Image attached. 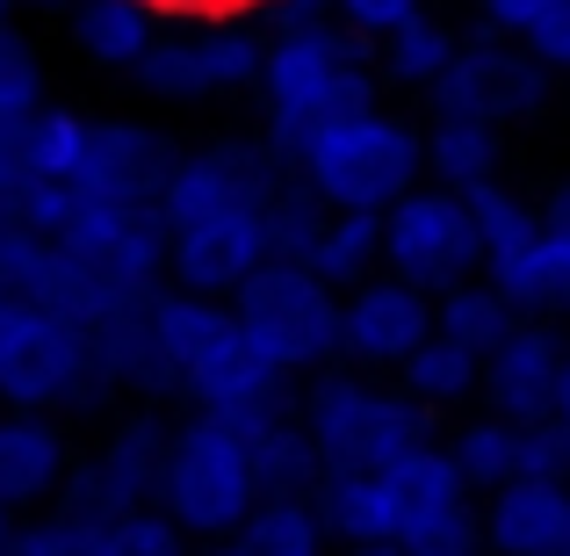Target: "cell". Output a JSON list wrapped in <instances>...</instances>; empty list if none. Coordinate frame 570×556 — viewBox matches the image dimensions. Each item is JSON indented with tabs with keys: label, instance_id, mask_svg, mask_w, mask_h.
I'll return each instance as SVG.
<instances>
[{
	"label": "cell",
	"instance_id": "obj_1",
	"mask_svg": "<svg viewBox=\"0 0 570 556\" xmlns=\"http://www.w3.org/2000/svg\"><path fill=\"white\" fill-rule=\"evenodd\" d=\"M376 58L383 37H362L347 22H311L289 37H267V66H261V116H267V145L296 153L318 124L333 116H368L376 101Z\"/></svg>",
	"mask_w": 570,
	"mask_h": 556
},
{
	"label": "cell",
	"instance_id": "obj_2",
	"mask_svg": "<svg viewBox=\"0 0 570 556\" xmlns=\"http://www.w3.org/2000/svg\"><path fill=\"white\" fill-rule=\"evenodd\" d=\"M289 159L325 209H383L390 217L412 188H426V138L390 109L333 116Z\"/></svg>",
	"mask_w": 570,
	"mask_h": 556
},
{
	"label": "cell",
	"instance_id": "obj_3",
	"mask_svg": "<svg viewBox=\"0 0 570 556\" xmlns=\"http://www.w3.org/2000/svg\"><path fill=\"white\" fill-rule=\"evenodd\" d=\"M109 398L95 348L72 319L29 296H0V404L8 412H95Z\"/></svg>",
	"mask_w": 570,
	"mask_h": 556
},
{
	"label": "cell",
	"instance_id": "obj_4",
	"mask_svg": "<svg viewBox=\"0 0 570 556\" xmlns=\"http://www.w3.org/2000/svg\"><path fill=\"white\" fill-rule=\"evenodd\" d=\"M296 404H304V433L325 470H390L397 456L433 441V412L419 398H404L397 383L383 390V383H362V375L325 369Z\"/></svg>",
	"mask_w": 570,
	"mask_h": 556
},
{
	"label": "cell",
	"instance_id": "obj_5",
	"mask_svg": "<svg viewBox=\"0 0 570 556\" xmlns=\"http://www.w3.org/2000/svg\"><path fill=\"white\" fill-rule=\"evenodd\" d=\"M261 506V477L246 462V441L232 433V419L195 412L174 427L167 441V477H159V514L181 535H203V543H224L238 535V520Z\"/></svg>",
	"mask_w": 570,
	"mask_h": 556
},
{
	"label": "cell",
	"instance_id": "obj_6",
	"mask_svg": "<svg viewBox=\"0 0 570 556\" xmlns=\"http://www.w3.org/2000/svg\"><path fill=\"white\" fill-rule=\"evenodd\" d=\"M232 319L275 375L325 369L340 354V290L304 261H267L232 296Z\"/></svg>",
	"mask_w": 570,
	"mask_h": 556
},
{
	"label": "cell",
	"instance_id": "obj_7",
	"mask_svg": "<svg viewBox=\"0 0 570 556\" xmlns=\"http://www.w3.org/2000/svg\"><path fill=\"white\" fill-rule=\"evenodd\" d=\"M267 37L253 14H167L159 43L130 80L159 101H209L232 87H261Z\"/></svg>",
	"mask_w": 570,
	"mask_h": 556
},
{
	"label": "cell",
	"instance_id": "obj_8",
	"mask_svg": "<svg viewBox=\"0 0 570 556\" xmlns=\"http://www.w3.org/2000/svg\"><path fill=\"white\" fill-rule=\"evenodd\" d=\"M383 275L412 282L426 296L484 275V238H476L470 195H455V188H412L404 195L383 217Z\"/></svg>",
	"mask_w": 570,
	"mask_h": 556
},
{
	"label": "cell",
	"instance_id": "obj_9",
	"mask_svg": "<svg viewBox=\"0 0 570 556\" xmlns=\"http://www.w3.org/2000/svg\"><path fill=\"white\" fill-rule=\"evenodd\" d=\"M167 441L174 427L159 412H130L109 427L95 456H72L66 485H58V514L87 520H124L138 506H159V477H167Z\"/></svg>",
	"mask_w": 570,
	"mask_h": 556
},
{
	"label": "cell",
	"instance_id": "obj_10",
	"mask_svg": "<svg viewBox=\"0 0 570 556\" xmlns=\"http://www.w3.org/2000/svg\"><path fill=\"white\" fill-rule=\"evenodd\" d=\"M549 80L557 72L534 66L528 43H505L499 29L484 37H462L448 72L433 80V109L441 116H470V124H534L549 109Z\"/></svg>",
	"mask_w": 570,
	"mask_h": 556
},
{
	"label": "cell",
	"instance_id": "obj_11",
	"mask_svg": "<svg viewBox=\"0 0 570 556\" xmlns=\"http://www.w3.org/2000/svg\"><path fill=\"white\" fill-rule=\"evenodd\" d=\"M289 174H296V159L275 153V145L217 138V145H203V153L174 159L167 188H159V217H167V232H188V224H209V217H224V209H261Z\"/></svg>",
	"mask_w": 570,
	"mask_h": 556
},
{
	"label": "cell",
	"instance_id": "obj_12",
	"mask_svg": "<svg viewBox=\"0 0 570 556\" xmlns=\"http://www.w3.org/2000/svg\"><path fill=\"white\" fill-rule=\"evenodd\" d=\"M167 217L159 203H109V195H80L72 203V224L58 232V253L87 275L116 282V290L159 296V275H167Z\"/></svg>",
	"mask_w": 570,
	"mask_h": 556
},
{
	"label": "cell",
	"instance_id": "obj_13",
	"mask_svg": "<svg viewBox=\"0 0 570 556\" xmlns=\"http://www.w3.org/2000/svg\"><path fill=\"white\" fill-rule=\"evenodd\" d=\"M433 340V296L397 275H368L340 296V354L354 369H404Z\"/></svg>",
	"mask_w": 570,
	"mask_h": 556
},
{
	"label": "cell",
	"instance_id": "obj_14",
	"mask_svg": "<svg viewBox=\"0 0 570 556\" xmlns=\"http://www.w3.org/2000/svg\"><path fill=\"white\" fill-rule=\"evenodd\" d=\"M261 267H267L261 209H224V217H209V224H188V232H174V246H167L174 290L217 296V304H232V296L246 290Z\"/></svg>",
	"mask_w": 570,
	"mask_h": 556
},
{
	"label": "cell",
	"instance_id": "obj_15",
	"mask_svg": "<svg viewBox=\"0 0 570 556\" xmlns=\"http://www.w3.org/2000/svg\"><path fill=\"white\" fill-rule=\"evenodd\" d=\"M174 145L153 124H130V116H95L87 124V159H80V195H109V203H159L174 174Z\"/></svg>",
	"mask_w": 570,
	"mask_h": 556
},
{
	"label": "cell",
	"instance_id": "obj_16",
	"mask_svg": "<svg viewBox=\"0 0 570 556\" xmlns=\"http://www.w3.org/2000/svg\"><path fill=\"white\" fill-rule=\"evenodd\" d=\"M232 433L246 441V462H253V477H261V499H311V485L325 477L318 448H311V433H304V404H296L289 383H282L275 398L232 412Z\"/></svg>",
	"mask_w": 570,
	"mask_h": 556
},
{
	"label": "cell",
	"instance_id": "obj_17",
	"mask_svg": "<svg viewBox=\"0 0 570 556\" xmlns=\"http://www.w3.org/2000/svg\"><path fill=\"white\" fill-rule=\"evenodd\" d=\"M557 375H563V340L549 325H528L520 319L499 348L484 354V398L499 419L513 427H542L557 419Z\"/></svg>",
	"mask_w": 570,
	"mask_h": 556
},
{
	"label": "cell",
	"instance_id": "obj_18",
	"mask_svg": "<svg viewBox=\"0 0 570 556\" xmlns=\"http://www.w3.org/2000/svg\"><path fill=\"white\" fill-rule=\"evenodd\" d=\"M289 383V375H275L253 354V340L238 333V319L224 311V325L203 340V348L188 354V369H181V398L195 404V412H209V419H232V412H246V404H261V398H275V390Z\"/></svg>",
	"mask_w": 570,
	"mask_h": 556
},
{
	"label": "cell",
	"instance_id": "obj_19",
	"mask_svg": "<svg viewBox=\"0 0 570 556\" xmlns=\"http://www.w3.org/2000/svg\"><path fill=\"white\" fill-rule=\"evenodd\" d=\"M484 556H557L570 528V485L557 477H513V485L484 491L476 506Z\"/></svg>",
	"mask_w": 570,
	"mask_h": 556
},
{
	"label": "cell",
	"instance_id": "obj_20",
	"mask_svg": "<svg viewBox=\"0 0 570 556\" xmlns=\"http://www.w3.org/2000/svg\"><path fill=\"white\" fill-rule=\"evenodd\" d=\"M311 514H318L325 543H404V499L390 470H325L311 485Z\"/></svg>",
	"mask_w": 570,
	"mask_h": 556
},
{
	"label": "cell",
	"instance_id": "obj_21",
	"mask_svg": "<svg viewBox=\"0 0 570 556\" xmlns=\"http://www.w3.org/2000/svg\"><path fill=\"white\" fill-rule=\"evenodd\" d=\"M66 470H72V448L51 412H0V506L8 514L58 499Z\"/></svg>",
	"mask_w": 570,
	"mask_h": 556
},
{
	"label": "cell",
	"instance_id": "obj_22",
	"mask_svg": "<svg viewBox=\"0 0 570 556\" xmlns=\"http://www.w3.org/2000/svg\"><path fill=\"white\" fill-rule=\"evenodd\" d=\"M159 29H167L159 0H72L66 8L72 51H80L87 66H101V72H138L145 51L159 43Z\"/></svg>",
	"mask_w": 570,
	"mask_h": 556
},
{
	"label": "cell",
	"instance_id": "obj_23",
	"mask_svg": "<svg viewBox=\"0 0 570 556\" xmlns=\"http://www.w3.org/2000/svg\"><path fill=\"white\" fill-rule=\"evenodd\" d=\"M484 282L520 311V319H528V311H570V238L563 232H534L528 246L491 253Z\"/></svg>",
	"mask_w": 570,
	"mask_h": 556
},
{
	"label": "cell",
	"instance_id": "obj_24",
	"mask_svg": "<svg viewBox=\"0 0 570 556\" xmlns=\"http://www.w3.org/2000/svg\"><path fill=\"white\" fill-rule=\"evenodd\" d=\"M390 485H397V499H404V543L441 528V520H455V514H470V477H462L455 448H441V441L397 456L390 462Z\"/></svg>",
	"mask_w": 570,
	"mask_h": 556
},
{
	"label": "cell",
	"instance_id": "obj_25",
	"mask_svg": "<svg viewBox=\"0 0 570 556\" xmlns=\"http://www.w3.org/2000/svg\"><path fill=\"white\" fill-rule=\"evenodd\" d=\"M209 556H325V528L311 499H261L238 520V535L209 543Z\"/></svg>",
	"mask_w": 570,
	"mask_h": 556
},
{
	"label": "cell",
	"instance_id": "obj_26",
	"mask_svg": "<svg viewBox=\"0 0 570 556\" xmlns=\"http://www.w3.org/2000/svg\"><path fill=\"white\" fill-rule=\"evenodd\" d=\"M426 174H433V188H455V195L499 182V130L470 124V116H441L426 130Z\"/></svg>",
	"mask_w": 570,
	"mask_h": 556
},
{
	"label": "cell",
	"instance_id": "obj_27",
	"mask_svg": "<svg viewBox=\"0 0 570 556\" xmlns=\"http://www.w3.org/2000/svg\"><path fill=\"white\" fill-rule=\"evenodd\" d=\"M311 267H318L340 296L362 290L368 275H383V209H333V224H325Z\"/></svg>",
	"mask_w": 570,
	"mask_h": 556
},
{
	"label": "cell",
	"instance_id": "obj_28",
	"mask_svg": "<svg viewBox=\"0 0 570 556\" xmlns=\"http://www.w3.org/2000/svg\"><path fill=\"white\" fill-rule=\"evenodd\" d=\"M513 325H520V311L505 304L484 275H476V282H455V290L433 296V333L455 340V348H470V354H491L505 333H513Z\"/></svg>",
	"mask_w": 570,
	"mask_h": 556
},
{
	"label": "cell",
	"instance_id": "obj_29",
	"mask_svg": "<svg viewBox=\"0 0 570 556\" xmlns=\"http://www.w3.org/2000/svg\"><path fill=\"white\" fill-rule=\"evenodd\" d=\"M397 375H404V383H397L404 398H419L426 412H441V404H462V398H476V390H484V354H470V348H455V340L433 333Z\"/></svg>",
	"mask_w": 570,
	"mask_h": 556
},
{
	"label": "cell",
	"instance_id": "obj_30",
	"mask_svg": "<svg viewBox=\"0 0 570 556\" xmlns=\"http://www.w3.org/2000/svg\"><path fill=\"white\" fill-rule=\"evenodd\" d=\"M325 224H333V209H325L318 195L304 188V174H289V182H282V188H275V195L261 203L267 261H304V267H311V253H318Z\"/></svg>",
	"mask_w": 570,
	"mask_h": 556
},
{
	"label": "cell",
	"instance_id": "obj_31",
	"mask_svg": "<svg viewBox=\"0 0 570 556\" xmlns=\"http://www.w3.org/2000/svg\"><path fill=\"white\" fill-rule=\"evenodd\" d=\"M455 29L448 22H433V14H412L404 29H390L383 37V72L390 80H404V87H433L448 72V58H455Z\"/></svg>",
	"mask_w": 570,
	"mask_h": 556
},
{
	"label": "cell",
	"instance_id": "obj_32",
	"mask_svg": "<svg viewBox=\"0 0 570 556\" xmlns=\"http://www.w3.org/2000/svg\"><path fill=\"white\" fill-rule=\"evenodd\" d=\"M455 462H462V477H470V491H499V485H513L520 477V427L513 419H470V427L455 433Z\"/></svg>",
	"mask_w": 570,
	"mask_h": 556
},
{
	"label": "cell",
	"instance_id": "obj_33",
	"mask_svg": "<svg viewBox=\"0 0 570 556\" xmlns=\"http://www.w3.org/2000/svg\"><path fill=\"white\" fill-rule=\"evenodd\" d=\"M87 124H95V116H80V109H51V101L29 116V167H37V182H80Z\"/></svg>",
	"mask_w": 570,
	"mask_h": 556
},
{
	"label": "cell",
	"instance_id": "obj_34",
	"mask_svg": "<svg viewBox=\"0 0 570 556\" xmlns=\"http://www.w3.org/2000/svg\"><path fill=\"white\" fill-rule=\"evenodd\" d=\"M0 556H109V520H87V514H37V520H14L8 549Z\"/></svg>",
	"mask_w": 570,
	"mask_h": 556
},
{
	"label": "cell",
	"instance_id": "obj_35",
	"mask_svg": "<svg viewBox=\"0 0 570 556\" xmlns=\"http://www.w3.org/2000/svg\"><path fill=\"white\" fill-rule=\"evenodd\" d=\"M470 217H476V238H484V261H491V253L528 246V238L542 232V209H528L513 188H499V182L470 188Z\"/></svg>",
	"mask_w": 570,
	"mask_h": 556
},
{
	"label": "cell",
	"instance_id": "obj_36",
	"mask_svg": "<svg viewBox=\"0 0 570 556\" xmlns=\"http://www.w3.org/2000/svg\"><path fill=\"white\" fill-rule=\"evenodd\" d=\"M43 109V58L14 22H0V116H37Z\"/></svg>",
	"mask_w": 570,
	"mask_h": 556
},
{
	"label": "cell",
	"instance_id": "obj_37",
	"mask_svg": "<svg viewBox=\"0 0 570 556\" xmlns=\"http://www.w3.org/2000/svg\"><path fill=\"white\" fill-rule=\"evenodd\" d=\"M109 556H188V535L159 506H138V514L109 520Z\"/></svg>",
	"mask_w": 570,
	"mask_h": 556
},
{
	"label": "cell",
	"instance_id": "obj_38",
	"mask_svg": "<svg viewBox=\"0 0 570 556\" xmlns=\"http://www.w3.org/2000/svg\"><path fill=\"white\" fill-rule=\"evenodd\" d=\"M520 477H557V485H570V433L557 419L520 427Z\"/></svg>",
	"mask_w": 570,
	"mask_h": 556
},
{
	"label": "cell",
	"instance_id": "obj_39",
	"mask_svg": "<svg viewBox=\"0 0 570 556\" xmlns=\"http://www.w3.org/2000/svg\"><path fill=\"white\" fill-rule=\"evenodd\" d=\"M29 182H37V167H29V116H0V209Z\"/></svg>",
	"mask_w": 570,
	"mask_h": 556
},
{
	"label": "cell",
	"instance_id": "obj_40",
	"mask_svg": "<svg viewBox=\"0 0 570 556\" xmlns=\"http://www.w3.org/2000/svg\"><path fill=\"white\" fill-rule=\"evenodd\" d=\"M404 556H484L476 506H470V514H455V520H441V528H426V535H412V543H404Z\"/></svg>",
	"mask_w": 570,
	"mask_h": 556
},
{
	"label": "cell",
	"instance_id": "obj_41",
	"mask_svg": "<svg viewBox=\"0 0 570 556\" xmlns=\"http://www.w3.org/2000/svg\"><path fill=\"white\" fill-rule=\"evenodd\" d=\"M340 22L362 29V37H390V29H404L412 14H426V0H333Z\"/></svg>",
	"mask_w": 570,
	"mask_h": 556
},
{
	"label": "cell",
	"instance_id": "obj_42",
	"mask_svg": "<svg viewBox=\"0 0 570 556\" xmlns=\"http://www.w3.org/2000/svg\"><path fill=\"white\" fill-rule=\"evenodd\" d=\"M520 43H528V58H534V66H549V72H570V8L542 14V22H534Z\"/></svg>",
	"mask_w": 570,
	"mask_h": 556
},
{
	"label": "cell",
	"instance_id": "obj_43",
	"mask_svg": "<svg viewBox=\"0 0 570 556\" xmlns=\"http://www.w3.org/2000/svg\"><path fill=\"white\" fill-rule=\"evenodd\" d=\"M476 8H484V29H499V37H528L542 14L570 8V0H476Z\"/></svg>",
	"mask_w": 570,
	"mask_h": 556
},
{
	"label": "cell",
	"instance_id": "obj_44",
	"mask_svg": "<svg viewBox=\"0 0 570 556\" xmlns=\"http://www.w3.org/2000/svg\"><path fill=\"white\" fill-rule=\"evenodd\" d=\"M311 22H333V0H267V29H275V37L311 29Z\"/></svg>",
	"mask_w": 570,
	"mask_h": 556
},
{
	"label": "cell",
	"instance_id": "obj_45",
	"mask_svg": "<svg viewBox=\"0 0 570 556\" xmlns=\"http://www.w3.org/2000/svg\"><path fill=\"white\" fill-rule=\"evenodd\" d=\"M542 232H563V238H570V182L549 188V203H542Z\"/></svg>",
	"mask_w": 570,
	"mask_h": 556
},
{
	"label": "cell",
	"instance_id": "obj_46",
	"mask_svg": "<svg viewBox=\"0 0 570 556\" xmlns=\"http://www.w3.org/2000/svg\"><path fill=\"white\" fill-rule=\"evenodd\" d=\"M557 427L570 433V348H563V375H557Z\"/></svg>",
	"mask_w": 570,
	"mask_h": 556
},
{
	"label": "cell",
	"instance_id": "obj_47",
	"mask_svg": "<svg viewBox=\"0 0 570 556\" xmlns=\"http://www.w3.org/2000/svg\"><path fill=\"white\" fill-rule=\"evenodd\" d=\"M209 14H246V8H267V0H203Z\"/></svg>",
	"mask_w": 570,
	"mask_h": 556
},
{
	"label": "cell",
	"instance_id": "obj_48",
	"mask_svg": "<svg viewBox=\"0 0 570 556\" xmlns=\"http://www.w3.org/2000/svg\"><path fill=\"white\" fill-rule=\"evenodd\" d=\"M347 556H404V543H362V549H347Z\"/></svg>",
	"mask_w": 570,
	"mask_h": 556
},
{
	"label": "cell",
	"instance_id": "obj_49",
	"mask_svg": "<svg viewBox=\"0 0 570 556\" xmlns=\"http://www.w3.org/2000/svg\"><path fill=\"white\" fill-rule=\"evenodd\" d=\"M8 535H14V514H8V506H0V549H8Z\"/></svg>",
	"mask_w": 570,
	"mask_h": 556
},
{
	"label": "cell",
	"instance_id": "obj_50",
	"mask_svg": "<svg viewBox=\"0 0 570 556\" xmlns=\"http://www.w3.org/2000/svg\"><path fill=\"white\" fill-rule=\"evenodd\" d=\"M14 8H72V0H14Z\"/></svg>",
	"mask_w": 570,
	"mask_h": 556
},
{
	"label": "cell",
	"instance_id": "obj_51",
	"mask_svg": "<svg viewBox=\"0 0 570 556\" xmlns=\"http://www.w3.org/2000/svg\"><path fill=\"white\" fill-rule=\"evenodd\" d=\"M0 22H14V0H0Z\"/></svg>",
	"mask_w": 570,
	"mask_h": 556
},
{
	"label": "cell",
	"instance_id": "obj_52",
	"mask_svg": "<svg viewBox=\"0 0 570 556\" xmlns=\"http://www.w3.org/2000/svg\"><path fill=\"white\" fill-rule=\"evenodd\" d=\"M557 556H570V528H563V549H557Z\"/></svg>",
	"mask_w": 570,
	"mask_h": 556
}]
</instances>
